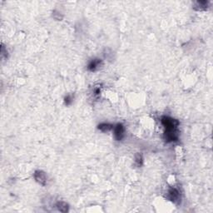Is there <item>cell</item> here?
<instances>
[{
    "instance_id": "6",
    "label": "cell",
    "mask_w": 213,
    "mask_h": 213,
    "mask_svg": "<svg viewBox=\"0 0 213 213\" xmlns=\"http://www.w3.org/2000/svg\"><path fill=\"white\" fill-rule=\"evenodd\" d=\"M100 64H101V61H100L99 59H94V60L91 61L90 63H89L88 66H87V68L90 71H95V70H97L98 68V67L100 66Z\"/></svg>"
},
{
    "instance_id": "2",
    "label": "cell",
    "mask_w": 213,
    "mask_h": 213,
    "mask_svg": "<svg viewBox=\"0 0 213 213\" xmlns=\"http://www.w3.org/2000/svg\"><path fill=\"white\" fill-rule=\"evenodd\" d=\"M178 131L177 128L174 129H166L164 137L167 142H176L178 140Z\"/></svg>"
},
{
    "instance_id": "10",
    "label": "cell",
    "mask_w": 213,
    "mask_h": 213,
    "mask_svg": "<svg viewBox=\"0 0 213 213\" xmlns=\"http://www.w3.org/2000/svg\"><path fill=\"white\" fill-rule=\"evenodd\" d=\"M136 164L137 167H141L142 165V156L141 154H136Z\"/></svg>"
},
{
    "instance_id": "5",
    "label": "cell",
    "mask_w": 213,
    "mask_h": 213,
    "mask_svg": "<svg viewBox=\"0 0 213 213\" xmlns=\"http://www.w3.org/2000/svg\"><path fill=\"white\" fill-rule=\"evenodd\" d=\"M34 178L39 184H41L43 186L46 185V181H47V177H46L45 173L42 171H36L34 173Z\"/></svg>"
},
{
    "instance_id": "1",
    "label": "cell",
    "mask_w": 213,
    "mask_h": 213,
    "mask_svg": "<svg viewBox=\"0 0 213 213\" xmlns=\"http://www.w3.org/2000/svg\"><path fill=\"white\" fill-rule=\"evenodd\" d=\"M161 122L166 129H174V128H177V126L179 125V122L177 120L169 118V117L162 118Z\"/></svg>"
},
{
    "instance_id": "11",
    "label": "cell",
    "mask_w": 213,
    "mask_h": 213,
    "mask_svg": "<svg viewBox=\"0 0 213 213\" xmlns=\"http://www.w3.org/2000/svg\"><path fill=\"white\" fill-rule=\"evenodd\" d=\"M72 99H73V98H72L71 96L69 95L67 96V97H65V103L67 105H69L71 103H72Z\"/></svg>"
},
{
    "instance_id": "4",
    "label": "cell",
    "mask_w": 213,
    "mask_h": 213,
    "mask_svg": "<svg viewBox=\"0 0 213 213\" xmlns=\"http://www.w3.org/2000/svg\"><path fill=\"white\" fill-rule=\"evenodd\" d=\"M114 129V137L117 141H121L124 136V132H125V128L123 127V124H117L113 127Z\"/></svg>"
},
{
    "instance_id": "7",
    "label": "cell",
    "mask_w": 213,
    "mask_h": 213,
    "mask_svg": "<svg viewBox=\"0 0 213 213\" xmlns=\"http://www.w3.org/2000/svg\"><path fill=\"white\" fill-rule=\"evenodd\" d=\"M208 2L207 1H198L196 3L195 9L197 10H205L208 7Z\"/></svg>"
},
{
    "instance_id": "12",
    "label": "cell",
    "mask_w": 213,
    "mask_h": 213,
    "mask_svg": "<svg viewBox=\"0 0 213 213\" xmlns=\"http://www.w3.org/2000/svg\"><path fill=\"white\" fill-rule=\"evenodd\" d=\"M100 92V89L99 88H97V89H96L95 90V94H99Z\"/></svg>"
},
{
    "instance_id": "8",
    "label": "cell",
    "mask_w": 213,
    "mask_h": 213,
    "mask_svg": "<svg viewBox=\"0 0 213 213\" xmlns=\"http://www.w3.org/2000/svg\"><path fill=\"white\" fill-rule=\"evenodd\" d=\"M56 206L59 212H67L68 211V205L64 201H58Z\"/></svg>"
},
{
    "instance_id": "9",
    "label": "cell",
    "mask_w": 213,
    "mask_h": 213,
    "mask_svg": "<svg viewBox=\"0 0 213 213\" xmlns=\"http://www.w3.org/2000/svg\"><path fill=\"white\" fill-rule=\"evenodd\" d=\"M97 128L102 131H108L113 128V126L112 124H109V123H102V124L98 125Z\"/></svg>"
},
{
    "instance_id": "3",
    "label": "cell",
    "mask_w": 213,
    "mask_h": 213,
    "mask_svg": "<svg viewBox=\"0 0 213 213\" xmlns=\"http://www.w3.org/2000/svg\"><path fill=\"white\" fill-rule=\"evenodd\" d=\"M168 198L173 201L174 203H177L181 201V195L179 191L175 187H172L168 191Z\"/></svg>"
}]
</instances>
